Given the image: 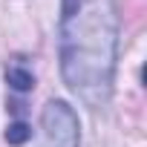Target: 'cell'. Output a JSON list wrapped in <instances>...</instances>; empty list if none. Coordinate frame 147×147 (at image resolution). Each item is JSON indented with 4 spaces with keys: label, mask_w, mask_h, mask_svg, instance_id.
<instances>
[{
    "label": "cell",
    "mask_w": 147,
    "mask_h": 147,
    "mask_svg": "<svg viewBox=\"0 0 147 147\" xmlns=\"http://www.w3.org/2000/svg\"><path fill=\"white\" fill-rule=\"evenodd\" d=\"M118 23L113 0H63L61 72L66 87L90 110L110 101Z\"/></svg>",
    "instance_id": "1"
},
{
    "label": "cell",
    "mask_w": 147,
    "mask_h": 147,
    "mask_svg": "<svg viewBox=\"0 0 147 147\" xmlns=\"http://www.w3.org/2000/svg\"><path fill=\"white\" fill-rule=\"evenodd\" d=\"M46 147H78L81 133H78V115L66 101H49L40 115Z\"/></svg>",
    "instance_id": "2"
},
{
    "label": "cell",
    "mask_w": 147,
    "mask_h": 147,
    "mask_svg": "<svg viewBox=\"0 0 147 147\" xmlns=\"http://www.w3.org/2000/svg\"><path fill=\"white\" fill-rule=\"evenodd\" d=\"M6 78H9V84H12L15 90H20V92H23V90H32V87H35V75H32L29 69H23V66H12Z\"/></svg>",
    "instance_id": "3"
},
{
    "label": "cell",
    "mask_w": 147,
    "mask_h": 147,
    "mask_svg": "<svg viewBox=\"0 0 147 147\" xmlns=\"http://www.w3.org/2000/svg\"><path fill=\"white\" fill-rule=\"evenodd\" d=\"M29 136H32V130H29V127H26L23 121H18V124H12V127L6 130V138H9L12 144H23V141H26Z\"/></svg>",
    "instance_id": "4"
}]
</instances>
